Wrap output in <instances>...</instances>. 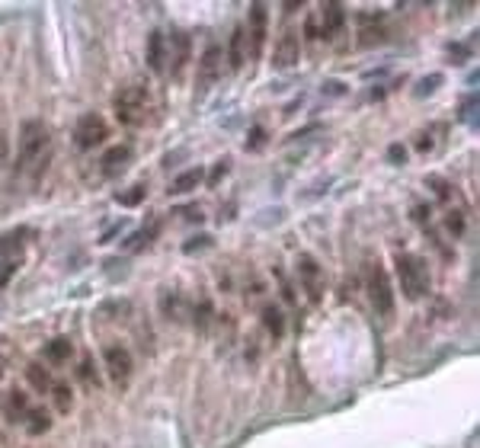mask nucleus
Instances as JSON below:
<instances>
[{"mask_svg":"<svg viewBox=\"0 0 480 448\" xmlns=\"http://www.w3.org/2000/svg\"><path fill=\"white\" fill-rule=\"evenodd\" d=\"M51 160V138L48 125L42 119H29L19 125V144H16V166H13V186L36 189L45 166Z\"/></svg>","mask_w":480,"mask_h":448,"instance_id":"1","label":"nucleus"},{"mask_svg":"<svg viewBox=\"0 0 480 448\" xmlns=\"http://www.w3.org/2000/svg\"><path fill=\"white\" fill-rule=\"evenodd\" d=\"M397 279H400V288L410 301L426 298L429 292V269L426 262L420 260L416 253H397Z\"/></svg>","mask_w":480,"mask_h":448,"instance_id":"2","label":"nucleus"},{"mask_svg":"<svg viewBox=\"0 0 480 448\" xmlns=\"http://www.w3.org/2000/svg\"><path fill=\"white\" fill-rule=\"evenodd\" d=\"M365 292H368L375 314L390 317V311H394V292H390V279L378 260H368V266H365Z\"/></svg>","mask_w":480,"mask_h":448,"instance_id":"3","label":"nucleus"},{"mask_svg":"<svg viewBox=\"0 0 480 448\" xmlns=\"http://www.w3.org/2000/svg\"><path fill=\"white\" fill-rule=\"evenodd\" d=\"M112 106H115V119H119L122 125H141L151 100H147L144 87H125V90H119Z\"/></svg>","mask_w":480,"mask_h":448,"instance_id":"4","label":"nucleus"},{"mask_svg":"<svg viewBox=\"0 0 480 448\" xmlns=\"http://www.w3.org/2000/svg\"><path fill=\"white\" fill-rule=\"evenodd\" d=\"M243 36H247V58L256 64L262 55V45H266V6L262 4L250 6V16L243 23Z\"/></svg>","mask_w":480,"mask_h":448,"instance_id":"5","label":"nucleus"},{"mask_svg":"<svg viewBox=\"0 0 480 448\" xmlns=\"http://www.w3.org/2000/svg\"><path fill=\"white\" fill-rule=\"evenodd\" d=\"M74 141H77V147H83V151L100 147L102 141H106V122H102L96 112L80 115V122H77V128H74Z\"/></svg>","mask_w":480,"mask_h":448,"instance_id":"6","label":"nucleus"},{"mask_svg":"<svg viewBox=\"0 0 480 448\" xmlns=\"http://www.w3.org/2000/svg\"><path fill=\"white\" fill-rule=\"evenodd\" d=\"M218 74H221V45L211 42L202 55V64H198V96L208 93V90L215 87Z\"/></svg>","mask_w":480,"mask_h":448,"instance_id":"7","label":"nucleus"},{"mask_svg":"<svg viewBox=\"0 0 480 448\" xmlns=\"http://www.w3.org/2000/svg\"><path fill=\"white\" fill-rule=\"evenodd\" d=\"M298 275H301V285H304L307 298L320 301V294H324V272H320V266L311 256H301L298 260Z\"/></svg>","mask_w":480,"mask_h":448,"instance_id":"8","label":"nucleus"},{"mask_svg":"<svg viewBox=\"0 0 480 448\" xmlns=\"http://www.w3.org/2000/svg\"><path fill=\"white\" fill-rule=\"evenodd\" d=\"M106 371L115 384H125L132 375V356H128L122 346H109L106 349Z\"/></svg>","mask_w":480,"mask_h":448,"instance_id":"9","label":"nucleus"},{"mask_svg":"<svg viewBox=\"0 0 480 448\" xmlns=\"http://www.w3.org/2000/svg\"><path fill=\"white\" fill-rule=\"evenodd\" d=\"M298 36H294V29H288L285 36L279 38V45H275V55H272V64L279 70H285V68H292L294 61H298Z\"/></svg>","mask_w":480,"mask_h":448,"instance_id":"10","label":"nucleus"},{"mask_svg":"<svg viewBox=\"0 0 480 448\" xmlns=\"http://www.w3.org/2000/svg\"><path fill=\"white\" fill-rule=\"evenodd\" d=\"M166 55H170V48H166V36L160 29L151 32V38H147V64H151V70H166Z\"/></svg>","mask_w":480,"mask_h":448,"instance_id":"11","label":"nucleus"},{"mask_svg":"<svg viewBox=\"0 0 480 448\" xmlns=\"http://www.w3.org/2000/svg\"><path fill=\"white\" fill-rule=\"evenodd\" d=\"M166 61H170L173 77L183 74L186 61H189V36H186V32H176V36H173V45H170V55H166Z\"/></svg>","mask_w":480,"mask_h":448,"instance_id":"12","label":"nucleus"},{"mask_svg":"<svg viewBox=\"0 0 480 448\" xmlns=\"http://www.w3.org/2000/svg\"><path fill=\"white\" fill-rule=\"evenodd\" d=\"M228 64H230V70H240L243 64H247V36H243V23L237 26L230 42H228Z\"/></svg>","mask_w":480,"mask_h":448,"instance_id":"13","label":"nucleus"},{"mask_svg":"<svg viewBox=\"0 0 480 448\" xmlns=\"http://www.w3.org/2000/svg\"><path fill=\"white\" fill-rule=\"evenodd\" d=\"M128 160H132V151H128L125 144H115L109 154H102L100 166H102V173H106V176H112L115 170H122V166H128Z\"/></svg>","mask_w":480,"mask_h":448,"instance_id":"14","label":"nucleus"},{"mask_svg":"<svg viewBox=\"0 0 480 448\" xmlns=\"http://www.w3.org/2000/svg\"><path fill=\"white\" fill-rule=\"evenodd\" d=\"M262 326H266L269 336H275V339L285 333V317H282L279 304H266V307H262Z\"/></svg>","mask_w":480,"mask_h":448,"instance_id":"15","label":"nucleus"},{"mask_svg":"<svg viewBox=\"0 0 480 448\" xmlns=\"http://www.w3.org/2000/svg\"><path fill=\"white\" fill-rule=\"evenodd\" d=\"M198 179H202V170H198V166H196V170H186V173H179L170 186H166V192H170V196L189 192V189H196V186H198Z\"/></svg>","mask_w":480,"mask_h":448,"instance_id":"16","label":"nucleus"},{"mask_svg":"<svg viewBox=\"0 0 480 448\" xmlns=\"http://www.w3.org/2000/svg\"><path fill=\"white\" fill-rule=\"evenodd\" d=\"M324 38H336L343 32V10L339 6H324Z\"/></svg>","mask_w":480,"mask_h":448,"instance_id":"17","label":"nucleus"},{"mask_svg":"<svg viewBox=\"0 0 480 448\" xmlns=\"http://www.w3.org/2000/svg\"><path fill=\"white\" fill-rule=\"evenodd\" d=\"M23 416H26V394L19 388H13L10 394H6V420L19 422Z\"/></svg>","mask_w":480,"mask_h":448,"instance_id":"18","label":"nucleus"},{"mask_svg":"<svg viewBox=\"0 0 480 448\" xmlns=\"http://www.w3.org/2000/svg\"><path fill=\"white\" fill-rule=\"evenodd\" d=\"M45 358H48L51 365H64L70 358V343L68 339H51V343L45 346Z\"/></svg>","mask_w":480,"mask_h":448,"instance_id":"19","label":"nucleus"},{"mask_svg":"<svg viewBox=\"0 0 480 448\" xmlns=\"http://www.w3.org/2000/svg\"><path fill=\"white\" fill-rule=\"evenodd\" d=\"M26 378H29V384L36 390H51V378H48V368L38 362H32L29 368H26Z\"/></svg>","mask_w":480,"mask_h":448,"instance_id":"20","label":"nucleus"},{"mask_svg":"<svg viewBox=\"0 0 480 448\" xmlns=\"http://www.w3.org/2000/svg\"><path fill=\"white\" fill-rule=\"evenodd\" d=\"M26 426L32 429V432H45V429L51 426V420H48V410L45 407H32V410H26Z\"/></svg>","mask_w":480,"mask_h":448,"instance_id":"21","label":"nucleus"},{"mask_svg":"<svg viewBox=\"0 0 480 448\" xmlns=\"http://www.w3.org/2000/svg\"><path fill=\"white\" fill-rule=\"evenodd\" d=\"M154 234H157V224H144V228H141L138 234H132V237H128V240L122 243V247H125V250H138L141 243H144L147 237H154Z\"/></svg>","mask_w":480,"mask_h":448,"instance_id":"22","label":"nucleus"},{"mask_svg":"<svg viewBox=\"0 0 480 448\" xmlns=\"http://www.w3.org/2000/svg\"><path fill=\"white\" fill-rule=\"evenodd\" d=\"M51 394H55V403L61 413H68L70 410V388L68 384H51Z\"/></svg>","mask_w":480,"mask_h":448,"instance_id":"23","label":"nucleus"},{"mask_svg":"<svg viewBox=\"0 0 480 448\" xmlns=\"http://www.w3.org/2000/svg\"><path fill=\"white\" fill-rule=\"evenodd\" d=\"M445 228H448V234L461 237V234H464V218H461V215H454V211H448V218H445Z\"/></svg>","mask_w":480,"mask_h":448,"instance_id":"24","label":"nucleus"},{"mask_svg":"<svg viewBox=\"0 0 480 448\" xmlns=\"http://www.w3.org/2000/svg\"><path fill=\"white\" fill-rule=\"evenodd\" d=\"M474 112H477V100H474V96H467L464 106L458 109V119L461 122H471V125H474Z\"/></svg>","mask_w":480,"mask_h":448,"instance_id":"25","label":"nucleus"},{"mask_svg":"<svg viewBox=\"0 0 480 448\" xmlns=\"http://www.w3.org/2000/svg\"><path fill=\"white\" fill-rule=\"evenodd\" d=\"M439 74H432V77H426V80H420V83H416V96H426V93H432V90L435 87H439Z\"/></svg>","mask_w":480,"mask_h":448,"instance_id":"26","label":"nucleus"},{"mask_svg":"<svg viewBox=\"0 0 480 448\" xmlns=\"http://www.w3.org/2000/svg\"><path fill=\"white\" fill-rule=\"evenodd\" d=\"M141 198H144V186H134V189L122 192V196H119V202H125V205H134V202H141Z\"/></svg>","mask_w":480,"mask_h":448,"instance_id":"27","label":"nucleus"},{"mask_svg":"<svg viewBox=\"0 0 480 448\" xmlns=\"http://www.w3.org/2000/svg\"><path fill=\"white\" fill-rule=\"evenodd\" d=\"M80 378L90 384V388L96 384V378H93V362H90V358H83V362H80Z\"/></svg>","mask_w":480,"mask_h":448,"instance_id":"28","label":"nucleus"},{"mask_svg":"<svg viewBox=\"0 0 480 448\" xmlns=\"http://www.w3.org/2000/svg\"><path fill=\"white\" fill-rule=\"evenodd\" d=\"M448 58H452L454 64H458V61H464V58H467V48H464V45H454V48H452V55H448Z\"/></svg>","mask_w":480,"mask_h":448,"instance_id":"29","label":"nucleus"},{"mask_svg":"<svg viewBox=\"0 0 480 448\" xmlns=\"http://www.w3.org/2000/svg\"><path fill=\"white\" fill-rule=\"evenodd\" d=\"M122 228H125V224H122V221H119V224H112V228H109V230H106V234H102V237H100V240H102V243H109V240H112V237H115V234H119V230H122Z\"/></svg>","mask_w":480,"mask_h":448,"instance_id":"30","label":"nucleus"},{"mask_svg":"<svg viewBox=\"0 0 480 448\" xmlns=\"http://www.w3.org/2000/svg\"><path fill=\"white\" fill-rule=\"evenodd\" d=\"M224 170H228V164H224V160H221V164H218L215 170H211V179H208V183H218V179L224 176Z\"/></svg>","mask_w":480,"mask_h":448,"instance_id":"31","label":"nucleus"},{"mask_svg":"<svg viewBox=\"0 0 480 448\" xmlns=\"http://www.w3.org/2000/svg\"><path fill=\"white\" fill-rule=\"evenodd\" d=\"M208 237H196V240H189V243H186V250H198V247H208Z\"/></svg>","mask_w":480,"mask_h":448,"instance_id":"32","label":"nucleus"},{"mask_svg":"<svg viewBox=\"0 0 480 448\" xmlns=\"http://www.w3.org/2000/svg\"><path fill=\"white\" fill-rule=\"evenodd\" d=\"M6 164V134H4V128H0V166Z\"/></svg>","mask_w":480,"mask_h":448,"instance_id":"33","label":"nucleus"},{"mask_svg":"<svg viewBox=\"0 0 480 448\" xmlns=\"http://www.w3.org/2000/svg\"><path fill=\"white\" fill-rule=\"evenodd\" d=\"M324 93L339 96V93H346V87H343V83H326V87H324Z\"/></svg>","mask_w":480,"mask_h":448,"instance_id":"34","label":"nucleus"},{"mask_svg":"<svg viewBox=\"0 0 480 448\" xmlns=\"http://www.w3.org/2000/svg\"><path fill=\"white\" fill-rule=\"evenodd\" d=\"M390 160H394V164H400V160H403V147L400 144L390 147Z\"/></svg>","mask_w":480,"mask_h":448,"instance_id":"35","label":"nucleus"},{"mask_svg":"<svg viewBox=\"0 0 480 448\" xmlns=\"http://www.w3.org/2000/svg\"><path fill=\"white\" fill-rule=\"evenodd\" d=\"M0 378H4V362H0Z\"/></svg>","mask_w":480,"mask_h":448,"instance_id":"36","label":"nucleus"}]
</instances>
